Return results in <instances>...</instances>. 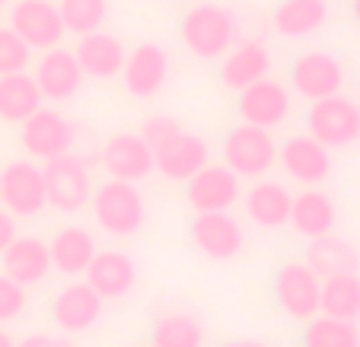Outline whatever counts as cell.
Segmentation results:
<instances>
[{
    "instance_id": "7c38bea8",
    "label": "cell",
    "mask_w": 360,
    "mask_h": 347,
    "mask_svg": "<svg viewBox=\"0 0 360 347\" xmlns=\"http://www.w3.org/2000/svg\"><path fill=\"white\" fill-rule=\"evenodd\" d=\"M278 166L297 185H322L332 176V150L313 134H293L278 147Z\"/></svg>"
},
{
    "instance_id": "ffe728a7",
    "label": "cell",
    "mask_w": 360,
    "mask_h": 347,
    "mask_svg": "<svg viewBox=\"0 0 360 347\" xmlns=\"http://www.w3.org/2000/svg\"><path fill=\"white\" fill-rule=\"evenodd\" d=\"M83 280L99 293L102 300H122L137 284V265L122 249H96L93 261L83 271Z\"/></svg>"
},
{
    "instance_id": "1f68e13d",
    "label": "cell",
    "mask_w": 360,
    "mask_h": 347,
    "mask_svg": "<svg viewBox=\"0 0 360 347\" xmlns=\"http://www.w3.org/2000/svg\"><path fill=\"white\" fill-rule=\"evenodd\" d=\"M153 347H204V325L191 313H166L153 322Z\"/></svg>"
},
{
    "instance_id": "5b68a950",
    "label": "cell",
    "mask_w": 360,
    "mask_h": 347,
    "mask_svg": "<svg viewBox=\"0 0 360 347\" xmlns=\"http://www.w3.org/2000/svg\"><path fill=\"white\" fill-rule=\"evenodd\" d=\"M306 134H313L328 150H341L360 140V103L335 93L326 99H316L306 109Z\"/></svg>"
},
{
    "instance_id": "b9f144b4",
    "label": "cell",
    "mask_w": 360,
    "mask_h": 347,
    "mask_svg": "<svg viewBox=\"0 0 360 347\" xmlns=\"http://www.w3.org/2000/svg\"><path fill=\"white\" fill-rule=\"evenodd\" d=\"M4 7H7V0H0V10H4Z\"/></svg>"
},
{
    "instance_id": "5bb4252c",
    "label": "cell",
    "mask_w": 360,
    "mask_h": 347,
    "mask_svg": "<svg viewBox=\"0 0 360 347\" xmlns=\"http://www.w3.org/2000/svg\"><path fill=\"white\" fill-rule=\"evenodd\" d=\"M102 296L83 277H70L51 300V322L64 334H83L102 319Z\"/></svg>"
},
{
    "instance_id": "277c9868",
    "label": "cell",
    "mask_w": 360,
    "mask_h": 347,
    "mask_svg": "<svg viewBox=\"0 0 360 347\" xmlns=\"http://www.w3.org/2000/svg\"><path fill=\"white\" fill-rule=\"evenodd\" d=\"M319 290H322V277L306 265V258L281 261L271 277L274 306L290 322H300V325L309 322L313 315H319Z\"/></svg>"
},
{
    "instance_id": "e575fe53",
    "label": "cell",
    "mask_w": 360,
    "mask_h": 347,
    "mask_svg": "<svg viewBox=\"0 0 360 347\" xmlns=\"http://www.w3.org/2000/svg\"><path fill=\"white\" fill-rule=\"evenodd\" d=\"M29 61H32V48H29L10 26H0V77L26 70Z\"/></svg>"
},
{
    "instance_id": "30bf717a",
    "label": "cell",
    "mask_w": 360,
    "mask_h": 347,
    "mask_svg": "<svg viewBox=\"0 0 360 347\" xmlns=\"http://www.w3.org/2000/svg\"><path fill=\"white\" fill-rule=\"evenodd\" d=\"M188 242L195 245V252H201L211 261H230L243 252L245 233L230 211H214V214H195L188 220Z\"/></svg>"
},
{
    "instance_id": "74e56055",
    "label": "cell",
    "mask_w": 360,
    "mask_h": 347,
    "mask_svg": "<svg viewBox=\"0 0 360 347\" xmlns=\"http://www.w3.org/2000/svg\"><path fill=\"white\" fill-rule=\"evenodd\" d=\"M16 236H20V233H16V217L0 207V255H4V249H7Z\"/></svg>"
},
{
    "instance_id": "f35d334b",
    "label": "cell",
    "mask_w": 360,
    "mask_h": 347,
    "mask_svg": "<svg viewBox=\"0 0 360 347\" xmlns=\"http://www.w3.org/2000/svg\"><path fill=\"white\" fill-rule=\"evenodd\" d=\"M224 347H268V344L259 338H233V341H226Z\"/></svg>"
},
{
    "instance_id": "ba28073f",
    "label": "cell",
    "mask_w": 360,
    "mask_h": 347,
    "mask_svg": "<svg viewBox=\"0 0 360 347\" xmlns=\"http://www.w3.org/2000/svg\"><path fill=\"white\" fill-rule=\"evenodd\" d=\"M243 197V178L226 163H207L185 182V204L195 214L233 211Z\"/></svg>"
},
{
    "instance_id": "52a82bcc",
    "label": "cell",
    "mask_w": 360,
    "mask_h": 347,
    "mask_svg": "<svg viewBox=\"0 0 360 347\" xmlns=\"http://www.w3.org/2000/svg\"><path fill=\"white\" fill-rule=\"evenodd\" d=\"M0 207L13 217H41L48 207L45 172L32 159H10L0 172Z\"/></svg>"
},
{
    "instance_id": "44dd1931",
    "label": "cell",
    "mask_w": 360,
    "mask_h": 347,
    "mask_svg": "<svg viewBox=\"0 0 360 347\" xmlns=\"http://www.w3.org/2000/svg\"><path fill=\"white\" fill-rule=\"evenodd\" d=\"M243 211L249 217L252 226L259 230H281L290 220V188H284L281 182H271V178H255L249 188L243 191Z\"/></svg>"
},
{
    "instance_id": "8d00e7d4",
    "label": "cell",
    "mask_w": 360,
    "mask_h": 347,
    "mask_svg": "<svg viewBox=\"0 0 360 347\" xmlns=\"http://www.w3.org/2000/svg\"><path fill=\"white\" fill-rule=\"evenodd\" d=\"M16 347H74V344L64 338H55V334H48V332H32L16 341Z\"/></svg>"
},
{
    "instance_id": "f1b7e54d",
    "label": "cell",
    "mask_w": 360,
    "mask_h": 347,
    "mask_svg": "<svg viewBox=\"0 0 360 347\" xmlns=\"http://www.w3.org/2000/svg\"><path fill=\"white\" fill-rule=\"evenodd\" d=\"M41 93L35 86V77L26 70L0 77V122L4 124H22L32 112L41 109Z\"/></svg>"
},
{
    "instance_id": "cb8c5ba5",
    "label": "cell",
    "mask_w": 360,
    "mask_h": 347,
    "mask_svg": "<svg viewBox=\"0 0 360 347\" xmlns=\"http://www.w3.org/2000/svg\"><path fill=\"white\" fill-rule=\"evenodd\" d=\"M77 61H80L83 77H96V80H112V77L122 74V64H124V45L115 39V35L102 32H86V35H77V48H74Z\"/></svg>"
},
{
    "instance_id": "2e32d148",
    "label": "cell",
    "mask_w": 360,
    "mask_h": 347,
    "mask_svg": "<svg viewBox=\"0 0 360 347\" xmlns=\"http://www.w3.org/2000/svg\"><path fill=\"white\" fill-rule=\"evenodd\" d=\"M150 150H153V169L163 178L179 182V185H185L211 159L207 157V143L185 128H179L176 134H169L166 140H160L157 147H150Z\"/></svg>"
},
{
    "instance_id": "6da1fadb",
    "label": "cell",
    "mask_w": 360,
    "mask_h": 347,
    "mask_svg": "<svg viewBox=\"0 0 360 347\" xmlns=\"http://www.w3.org/2000/svg\"><path fill=\"white\" fill-rule=\"evenodd\" d=\"M182 45L201 61H220L239 41V22L233 10L217 4H195L179 20Z\"/></svg>"
},
{
    "instance_id": "60d3db41",
    "label": "cell",
    "mask_w": 360,
    "mask_h": 347,
    "mask_svg": "<svg viewBox=\"0 0 360 347\" xmlns=\"http://www.w3.org/2000/svg\"><path fill=\"white\" fill-rule=\"evenodd\" d=\"M354 20L360 22V0H354Z\"/></svg>"
},
{
    "instance_id": "836d02e7",
    "label": "cell",
    "mask_w": 360,
    "mask_h": 347,
    "mask_svg": "<svg viewBox=\"0 0 360 347\" xmlns=\"http://www.w3.org/2000/svg\"><path fill=\"white\" fill-rule=\"evenodd\" d=\"M26 309H29V287H22L20 280L0 271V325L22 319Z\"/></svg>"
},
{
    "instance_id": "9a60e30c",
    "label": "cell",
    "mask_w": 360,
    "mask_h": 347,
    "mask_svg": "<svg viewBox=\"0 0 360 347\" xmlns=\"http://www.w3.org/2000/svg\"><path fill=\"white\" fill-rule=\"evenodd\" d=\"M236 112L245 124H259V128H281L290 118V93L284 83L262 77L236 93Z\"/></svg>"
},
{
    "instance_id": "ac0fdd59",
    "label": "cell",
    "mask_w": 360,
    "mask_h": 347,
    "mask_svg": "<svg viewBox=\"0 0 360 347\" xmlns=\"http://www.w3.org/2000/svg\"><path fill=\"white\" fill-rule=\"evenodd\" d=\"M32 77H35V86H39L41 99H48V103H68L83 86L80 61H77L74 51H68L61 45L41 51V58L35 61Z\"/></svg>"
},
{
    "instance_id": "4dcf8cb0",
    "label": "cell",
    "mask_w": 360,
    "mask_h": 347,
    "mask_svg": "<svg viewBox=\"0 0 360 347\" xmlns=\"http://www.w3.org/2000/svg\"><path fill=\"white\" fill-rule=\"evenodd\" d=\"M303 347H360V328L351 319H335V315H313L303 322L300 334Z\"/></svg>"
},
{
    "instance_id": "83f0119b",
    "label": "cell",
    "mask_w": 360,
    "mask_h": 347,
    "mask_svg": "<svg viewBox=\"0 0 360 347\" xmlns=\"http://www.w3.org/2000/svg\"><path fill=\"white\" fill-rule=\"evenodd\" d=\"M328 20V0H281L271 10V26L287 39H306Z\"/></svg>"
},
{
    "instance_id": "603a6c76",
    "label": "cell",
    "mask_w": 360,
    "mask_h": 347,
    "mask_svg": "<svg viewBox=\"0 0 360 347\" xmlns=\"http://www.w3.org/2000/svg\"><path fill=\"white\" fill-rule=\"evenodd\" d=\"M0 271L20 280L22 287H35L51 274V252L41 236H16L0 255Z\"/></svg>"
},
{
    "instance_id": "3957f363",
    "label": "cell",
    "mask_w": 360,
    "mask_h": 347,
    "mask_svg": "<svg viewBox=\"0 0 360 347\" xmlns=\"http://www.w3.org/2000/svg\"><path fill=\"white\" fill-rule=\"evenodd\" d=\"M220 163H226L239 178H255L268 176L278 166V143H274L271 131L259 128V124H236L224 134L220 143Z\"/></svg>"
},
{
    "instance_id": "d6a6232c",
    "label": "cell",
    "mask_w": 360,
    "mask_h": 347,
    "mask_svg": "<svg viewBox=\"0 0 360 347\" xmlns=\"http://www.w3.org/2000/svg\"><path fill=\"white\" fill-rule=\"evenodd\" d=\"M58 13H61L68 32L86 35L102 29L109 16V0H58Z\"/></svg>"
},
{
    "instance_id": "9c48e42d",
    "label": "cell",
    "mask_w": 360,
    "mask_h": 347,
    "mask_svg": "<svg viewBox=\"0 0 360 347\" xmlns=\"http://www.w3.org/2000/svg\"><path fill=\"white\" fill-rule=\"evenodd\" d=\"M77 140V128L55 109H45L41 105L39 112L26 118L20 124V147L29 159L35 163H45L51 157H61V153L74 150Z\"/></svg>"
},
{
    "instance_id": "8fae6325",
    "label": "cell",
    "mask_w": 360,
    "mask_h": 347,
    "mask_svg": "<svg viewBox=\"0 0 360 347\" xmlns=\"http://www.w3.org/2000/svg\"><path fill=\"white\" fill-rule=\"evenodd\" d=\"M10 29H13L32 51L58 48L61 39L68 35L55 0H16L13 7H10Z\"/></svg>"
},
{
    "instance_id": "7a4b0ae2",
    "label": "cell",
    "mask_w": 360,
    "mask_h": 347,
    "mask_svg": "<svg viewBox=\"0 0 360 347\" xmlns=\"http://www.w3.org/2000/svg\"><path fill=\"white\" fill-rule=\"evenodd\" d=\"M89 211L93 220L105 236L112 239H128L147 220V201H143L141 188L134 182H118V178H105V182L93 185L89 195Z\"/></svg>"
},
{
    "instance_id": "7402d4cb",
    "label": "cell",
    "mask_w": 360,
    "mask_h": 347,
    "mask_svg": "<svg viewBox=\"0 0 360 347\" xmlns=\"http://www.w3.org/2000/svg\"><path fill=\"white\" fill-rule=\"evenodd\" d=\"M268 70H271V55H268L265 41L259 39H239L236 45L226 51L224 58H220V83H224L226 89H233V93H239V89H245L249 83L262 80V77H268Z\"/></svg>"
},
{
    "instance_id": "7bdbcfd3",
    "label": "cell",
    "mask_w": 360,
    "mask_h": 347,
    "mask_svg": "<svg viewBox=\"0 0 360 347\" xmlns=\"http://www.w3.org/2000/svg\"><path fill=\"white\" fill-rule=\"evenodd\" d=\"M143 347H153V344H143Z\"/></svg>"
},
{
    "instance_id": "f546056e",
    "label": "cell",
    "mask_w": 360,
    "mask_h": 347,
    "mask_svg": "<svg viewBox=\"0 0 360 347\" xmlns=\"http://www.w3.org/2000/svg\"><path fill=\"white\" fill-rule=\"evenodd\" d=\"M319 313L335 319H360V271H345L322 277L319 290Z\"/></svg>"
},
{
    "instance_id": "484cf974",
    "label": "cell",
    "mask_w": 360,
    "mask_h": 347,
    "mask_svg": "<svg viewBox=\"0 0 360 347\" xmlns=\"http://www.w3.org/2000/svg\"><path fill=\"white\" fill-rule=\"evenodd\" d=\"M48 252H51V271L64 277H83L96 255V239L83 226H61L48 242Z\"/></svg>"
},
{
    "instance_id": "d6986e66",
    "label": "cell",
    "mask_w": 360,
    "mask_h": 347,
    "mask_svg": "<svg viewBox=\"0 0 360 347\" xmlns=\"http://www.w3.org/2000/svg\"><path fill=\"white\" fill-rule=\"evenodd\" d=\"M99 159L105 176L118 178V182L141 185L153 172V150H150V143L141 134H128V131L112 134L105 140V147H102Z\"/></svg>"
},
{
    "instance_id": "8992f818",
    "label": "cell",
    "mask_w": 360,
    "mask_h": 347,
    "mask_svg": "<svg viewBox=\"0 0 360 347\" xmlns=\"http://www.w3.org/2000/svg\"><path fill=\"white\" fill-rule=\"evenodd\" d=\"M41 172H45L48 207H55L61 214H80L89 204V195H93L89 163L83 157H77L74 150L45 159Z\"/></svg>"
},
{
    "instance_id": "4316f807",
    "label": "cell",
    "mask_w": 360,
    "mask_h": 347,
    "mask_svg": "<svg viewBox=\"0 0 360 347\" xmlns=\"http://www.w3.org/2000/svg\"><path fill=\"white\" fill-rule=\"evenodd\" d=\"M303 258L319 277H332V274H345V271H360V249L351 242V239L335 236V233L309 239Z\"/></svg>"
},
{
    "instance_id": "ab89813d",
    "label": "cell",
    "mask_w": 360,
    "mask_h": 347,
    "mask_svg": "<svg viewBox=\"0 0 360 347\" xmlns=\"http://www.w3.org/2000/svg\"><path fill=\"white\" fill-rule=\"evenodd\" d=\"M0 347H16V338L4 325H0Z\"/></svg>"
},
{
    "instance_id": "4fadbf2b",
    "label": "cell",
    "mask_w": 360,
    "mask_h": 347,
    "mask_svg": "<svg viewBox=\"0 0 360 347\" xmlns=\"http://www.w3.org/2000/svg\"><path fill=\"white\" fill-rule=\"evenodd\" d=\"M341 86H345V64L328 51H303L290 64V89L306 103L341 93Z\"/></svg>"
},
{
    "instance_id": "e0dca14e",
    "label": "cell",
    "mask_w": 360,
    "mask_h": 347,
    "mask_svg": "<svg viewBox=\"0 0 360 347\" xmlns=\"http://www.w3.org/2000/svg\"><path fill=\"white\" fill-rule=\"evenodd\" d=\"M122 83L134 99H153L166 86L169 77V58L157 41H141L124 55L122 64Z\"/></svg>"
},
{
    "instance_id": "d4e9b609",
    "label": "cell",
    "mask_w": 360,
    "mask_h": 347,
    "mask_svg": "<svg viewBox=\"0 0 360 347\" xmlns=\"http://www.w3.org/2000/svg\"><path fill=\"white\" fill-rule=\"evenodd\" d=\"M335 220H338L335 201L326 191L316 188V185H309V188H303L300 195H293L287 226H290L297 236H303V239L326 236V233L335 230Z\"/></svg>"
},
{
    "instance_id": "d590c367",
    "label": "cell",
    "mask_w": 360,
    "mask_h": 347,
    "mask_svg": "<svg viewBox=\"0 0 360 347\" xmlns=\"http://www.w3.org/2000/svg\"><path fill=\"white\" fill-rule=\"evenodd\" d=\"M179 128H182V124H179L176 118H169V115H150L147 122L141 124V131H137V134H141L150 147H157L160 140H166L169 134H176Z\"/></svg>"
}]
</instances>
